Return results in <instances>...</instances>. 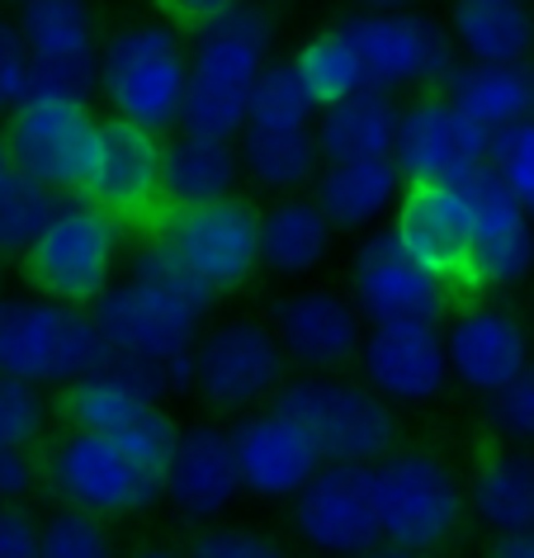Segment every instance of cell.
I'll list each match as a JSON object with an SVG mask.
<instances>
[{"label": "cell", "instance_id": "cell-1", "mask_svg": "<svg viewBox=\"0 0 534 558\" xmlns=\"http://www.w3.org/2000/svg\"><path fill=\"white\" fill-rule=\"evenodd\" d=\"M275 48V20L265 5L242 0L222 20L190 34V81L180 105V133L236 143L246 129V100Z\"/></svg>", "mask_w": 534, "mask_h": 558}, {"label": "cell", "instance_id": "cell-2", "mask_svg": "<svg viewBox=\"0 0 534 558\" xmlns=\"http://www.w3.org/2000/svg\"><path fill=\"white\" fill-rule=\"evenodd\" d=\"M190 81V38L166 20L123 24L100 44L95 90L105 95L109 119L137 123L147 133H166L180 123Z\"/></svg>", "mask_w": 534, "mask_h": 558}, {"label": "cell", "instance_id": "cell-3", "mask_svg": "<svg viewBox=\"0 0 534 558\" xmlns=\"http://www.w3.org/2000/svg\"><path fill=\"white\" fill-rule=\"evenodd\" d=\"M109 345L90 308H66L44 294L0 299V379L29 388H72L109 365Z\"/></svg>", "mask_w": 534, "mask_h": 558}, {"label": "cell", "instance_id": "cell-4", "mask_svg": "<svg viewBox=\"0 0 534 558\" xmlns=\"http://www.w3.org/2000/svg\"><path fill=\"white\" fill-rule=\"evenodd\" d=\"M270 408L307 430L321 464L374 469L402 440L398 408H388L378 393H369L360 379H345V374H299L279 388Z\"/></svg>", "mask_w": 534, "mask_h": 558}, {"label": "cell", "instance_id": "cell-5", "mask_svg": "<svg viewBox=\"0 0 534 558\" xmlns=\"http://www.w3.org/2000/svg\"><path fill=\"white\" fill-rule=\"evenodd\" d=\"M374 511L388 549L435 558L463 530V478L435 450H392L374 464Z\"/></svg>", "mask_w": 534, "mask_h": 558}, {"label": "cell", "instance_id": "cell-6", "mask_svg": "<svg viewBox=\"0 0 534 558\" xmlns=\"http://www.w3.org/2000/svg\"><path fill=\"white\" fill-rule=\"evenodd\" d=\"M119 246L123 222H114L81 194H66L48 228L24 251V270L44 299L66 303V308H95L105 289L114 284Z\"/></svg>", "mask_w": 534, "mask_h": 558}, {"label": "cell", "instance_id": "cell-7", "mask_svg": "<svg viewBox=\"0 0 534 558\" xmlns=\"http://www.w3.org/2000/svg\"><path fill=\"white\" fill-rule=\"evenodd\" d=\"M151 242H161L208 294H232L260 270V208L232 194L218 204L157 208Z\"/></svg>", "mask_w": 534, "mask_h": 558}, {"label": "cell", "instance_id": "cell-8", "mask_svg": "<svg viewBox=\"0 0 534 558\" xmlns=\"http://www.w3.org/2000/svg\"><path fill=\"white\" fill-rule=\"evenodd\" d=\"M284 384L289 360L279 351L270 323H256V317H228V323L199 331L190 351V388L214 412H260L279 398Z\"/></svg>", "mask_w": 534, "mask_h": 558}, {"label": "cell", "instance_id": "cell-9", "mask_svg": "<svg viewBox=\"0 0 534 558\" xmlns=\"http://www.w3.org/2000/svg\"><path fill=\"white\" fill-rule=\"evenodd\" d=\"M44 478L72 511H86L95 521L137 515L157 507L161 478L147 473L119 440L95 436V430H66L52 440L44 459Z\"/></svg>", "mask_w": 534, "mask_h": 558}, {"label": "cell", "instance_id": "cell-10", "mask_svg": "<svg viewBox=\"0 0 534 558\" xmlns=\"http://www.w3.org/2000/svg\"><path fill=\"white\" fill-rule=\"evenodd\" d=\"M15 29L29 52V90L38 100L90 105L100 72V34L90 0H20Z\"/></svg>", "mask_w": 534, "mask_h": 558}, {"label": "cell", "instance_id": "cell-11", "mask_svg": "<svg viewBox=\"0 0 534 558\" xmlns=\"http://www.w3.org/2000/svg\"><path fill=\"white\" fill-rule=\"evenodd\" d=\"M341 34L360 52L369 90L430 95L459 66L449 29L435 15H426V10H406V15H350L341 20Z\"/></svg>", "mask_w": 534, "mask_h": 558}, {"label": "cell", "instance_id": "cell-12", "mask_svg": "<svg viewBox=\"0 0 534 558\" xmlns=\"http://www.w3.org/2000/svg\"><path fill=\"white\" fill-rule=\"evenodd\" d=\"M5 137V161L10 171L38 180L52 194H81L90 175L95 137H100V119L90 114V105L76 100H38L29 95L15 114L0 123Z\"/></svg>", "mask_w": 534, "mask_h": 558}, {"label": "cell", "instance_id": "cell-13", "mask_svg": "<svg viewBox=\"0 0 534 558\" xmlns=\"http://www.w3.org/2000/svg\"><path fill=\"white\" fill-rule=\"evenodd\" d=\"M350 303L364 327H445L449 317V284L406 256L388 228L364 232L350 251Z\"/></svg>", "mask_w": 534, "mask_h": 558}, {"label": "cell", "instance_id": "cell-14", "mask_svg": "<svg viewBox=\"0 0 534 558\" xmlns=\"http://www.w3.org/2000/svg\"><path fill=\"white\" fill-rule=\"evenodd\" d=\"M289 515L293 535L321 558H364L384 544L374 511V469L364 464H321L289 501Z\"/></svg>", "mask_w": 534, "mask_h": 558}, {"label": "cell", "instance_id": "cell-15", "mask_svg": "<svg viewBox=\"0 0 534 558\" xmlns=\"http://www.w3.org/2000/svg\"><path fill=\"white\" fill-rule=\"evenodd\" d=\"M95 327L119 360H143V365H171L194 351L204 331V317L185 303L137 284V279H114L90 308Z\"/></svg>", "mask_w": 534, "mask_h": 558}, {"label": "cell", "instance_id": "cell-16", "mask_svg": "<svg viewBox=\"0 0 534 558\" xmlns=\"http://www.w3.org/2000/svg\"><path fill=\"white\" fill-rule=\"evenodd\" d=\"M487 133L473 129L440 90L402 105L398 143H392V166L406 185H463L483 171Z\"/></svg>", "mask_w": 534, "mask_h": 558}, {"label": "cell", "instance_id": "cell-17", "mask_svg": "<svg viewBox=\"0 0 534 558\" xmlns=\"http://www.w3.org/2000/svg\"><path fill=\"white\" fill-rule=\"evenodd\" d=\"M270 331L284 351L289 369L299 374H341L360 360L364 345V317L355 303L336 289H293V294L275 299Z\"/></svg>", "mask_w": 534, "mask_h": 558}, {"label": "cell", "instance_id": "cell-18", "mask_svg": "<svg viewBox=\"0 0 534 558\" xmlns=\"http://www.w3.org/2000/svg\"><path fill=\"white\" fill-rule=\"evenodd\" d=\"M473 218V251L463 284L469 289H515L534 275V218L511 194L497 185V175L477 171L459 185Z\"/></svg>", "mask_w": 534, "mask_h": 558}, {"label": "cell", "instance_id": "cell-19", "mask_svg": "<svg viewBox=\"0 0 534 558\" xmlns=\"http://www.w3.org/2000/svg\"><path fill=\"white\" fill-rule=\"evenodd\" d=\"M440 337H445L449 379H459L477 398L497 393L520 369L534 365L525 323L501 303H469V308L449 313Z\"/></svg>", "mask_w": 534, "mask_h": 558}, {"label": "cell", "instance_id": "cell-20", "mask_svg": "<svg viewBox=\"0 0 534 558\" xmlns=\"http://www.w3.org/2000/svg\"><path fill=\"white\" fill-rule=\"evenodd\" d=\"M81 199L105 208L114 222L147 218L161 208V137L123 119H100L90 175Z\"/></svg>", "mask_w": 534, "mask_h": 558}, {"label": "cell", "instance_id": "cell-21", "mask_svg": "<svg viewBox=\"0 0 534 558\" xmlns=\"http://www.w3.org/2000/svg\"><path fill=\"white\" fill-rule=\"evenodd\" d=\"M355 365L364 374L360 384L384 398L388 408H426L449 388L440 327H416V323L369 327Z\"/></svg>", "mask_w": 534, "mask_h": 558}, {"label": "cell", "instance_id": "cell-22", "mask_svg": "<svg viewBox=\"0 0 534 558\" xmlns=\"http://www.w3.org/2000/svg\"><path fill=\"white\" fill-rule=\"evenodd\" d=\"M232 454L242 493L260 501H293L307 487V478L321 469V454L307 440V430L289 422L279 408L246 412L232 426Z\"/></svg>", "mask_w": 534, "mask_h": 558}, {"label": "cell", "instance_id": "cell-23", "mask_svg": "<svg viewBox=\"0 0 534 558\" xmlns=\"http://www.w3.org/2000/svg\"><path fill=\"white\" fill-rule=\"evenodd\" d=\"M161 497L185 515L190 525H214L218 515L232 511L242 497L236 478V454H232V430L218 422H190L180 426L175 454L161 473Z\"/></svg>", "mask_w": 534, "mask_h": 558}, {"label": "cell", "instance_id": "cell-24", "mask_svg": "<svg viewBox=\"0 0 534 558\" xmlns=\"http://www.w3.org/2000/svg\"><path fill=\"white\" fill-rule=\"evenodd\" d=\"M388 232L421 270H430L445 284H463L473 251V218L459 185H406Z\"/></svg>", "mask_w": 534, "mask_h": 558}, {"label": "cell", "instance_id": "cell-25", "mask_svg": "<svg viewBox=\"0 0 534 558\" xmlns=\"http://www.w3.org/2000/svg\"><path fill=\"white\" fill-rule=\"evenodd\" d=\"M406 194L402 171L388 161H350V166H321L313 180V204L331 232H378L398 214Z\"/></svg>", "mask_w": 534, "mask_h": 558}, {"label": "cell", "instance_id": "cell-26", "mask_svg": "<svg viewBox=\"0 0 534 558\" xmlns=\"http://www.w3.org/2000/svg\"><path fill=\"white\" fill-rule=\"evenodd\" d=\"M402 105L388 90H360L341 105H327L313 123L321 166H350V161H388L398 143Z\"/></svg>", "mask_w": 534, "mask_h": 558}, {"label": "cell", "instance_id": "cell-27", "mask_svg": "<svg viewBox=\"0 0 534 558\" xmlns=\"http://www.w3.org/2000/svg\"><path fill=\"white\" fill-rule=\"evenodd\" d=\"M463 501L487 535L534 530V450L497 445V450L477 454L469 483H463Z\"/></svg>", "mask_w": 534, "mask_h": 558}, {"label": "cell", "instance_id": "cell-28", "mask_svg": "<svg viewBox=\"0 0 534 558\" xmlns=\"http://www.w3.org/2000/svg\"><path fill=\"white\" fill-rule=\"evenodd\" d=\"M236 185H242L236 143L194 137V133L161 137V208L218 204V199H232Z\"/></svg>", "mask_w": 534, "mask_h": 558}, {"label": "cell", "instance_id": "cell-29", "mask_svg": "<svg viewBox=\"0 0 534 558\" xmlns=\"http://www.w3.org/2000/svg\"><path fill=\"white\" fill-rule=\"evenodd\" d=\"M440 95L473 123V129H483L491 137L497 129L534 119V62H511V66L459 62L440 86Z\"/></svg>", "mask_w": 534, "mask_h": 558}, {"label": "cell", "instance_id": "cell-30", "mask_svg": "<svg viewBox=\"0 0 534 558\" xmlns=\"http://www.w3.org/2000/svg\"><path fill=\"white\" fill-rule=\"evenodd\" d=\"M449 44L473 66H511L534 58V10L491 5V0H454L449 5Z\"/></svg>", "mask_w": 534, "mask_h": 558}, {"label": "cell", "instance_id": "cell-31", "mask_svg": "<svg viewBox=\"0 0 534 558\" xmlns=\"http://www.w3.org/2000/svg\"><path fill=\"white\" fill-rule=\"evenodd\" d=\"M331 222L321 218L313 194H293V199H275L260 214V265L284 279H307L321 270L331 256Z\"/></svg>", "mask_w": 534, "mask_h": 558}, {"label": "cell", "instance_id": "cell-32", "mask_svg": "<svg viewBox=\"0 0 534 558\" xmlns=\"http://www.w3.org/2000/svg\"><path fill=\"white\" fill-rule=\"evenodd\" d=\"M236 161H242V175L251 185L260 194H275V199L307 194L313 180L321 175L313 129H289V133L242 129V137H236Z\"/></svg>", "mask_w": 534, "mask_h": 558}, {"label": "cell", "instance_id": "cell-33", "mask_svg": "<svg viewBox=\"0 0 534 558\" xmlns=\"http://www.w3.org/2000/svg\"><path fill=\"white\" fill-rule=\"evenodd\" d=\"M289 62H293V72L303 76V86L317 100V109L341 105L345 95L369 90L364 66H360V52L350 48V38L341 34V24H336V29L313 34V38H303L299 52H293Z\"/></svg>", "mask_w": 534, "mask_h": 558}, {"label": "cell", "instance_id": "cell-34", "mask_svg": "<svg viewBox=\"0 0 534 558\" xmlns=\"http://www.w3.org/2000/svg\"><path fill=\"white\" fill-rule=\"evenodd\" d=\"M317 100L307 95L303 76L293 72V62H265V72L251 86L246 100V129H265V133H289V129H313L317 123Z\"/></svg>", "mask_w": 534, "mask_h": 558}, {"label": "cell", "instance_id": "cell-35", "mask_svg": "<svg viewBox=\"0 0 534 558\" xmlns=\"http://www.w3.org/2000/svg\"><path fill=\"white\" fill-rule=\"evenodd\" d=\"M58 204L62 194L44 190L29 175H0V256H24L34 246V236L48 228V218L58 214Z\"/></svg>", "mask_w": 534, "mask_h": 558}, {"label": "cell", "instance_id": "cell-36", "mask_svg": "<svg viewBox=\"0 0 534 558\" xmlns=\"http://www.w3.org/2000/svg\"><path fill=\"white\" fill-rule=\"evenodd\" d=\"M483 171L497 175V185L534 218V119H520L487 137Z\"/></svg>", "mask_w": 534, "mask_h": 558}, {"label": "cell", "instance_id": "cell-37", "mask_svg": "<svg viewBox=\"0 0 534 558\" xmlns=\"http://www.w3.org/2000/svg\"><path fill=\"white\" fill-rule=\"evenodd\" d=\"M129 279H137V284H147V289H157V294L175 299V303H185V308H194L199 317H208V308L218 303V294H208L199 279H194V275H190L185 265H180L161 242H151V236L133 251Z\"/></svg>", "mask_w": 534, "mask_h": 558}, {"label": "cell", "instance_id": "cell-38", "mask_svg": "<svg viewBox=\"0 0 534 558\" xmlns=\"http://www.w3.org/2000/svg\"><path fill=\"white\" fill-rule=\"evenodd\" d=\"M483 422L497 440L534 450V365L520 369L506 388L483 398Z\"/></svg>", "mask_w": 534, "mask_h": 558}, {"label": "cell", "instance_id": "cell-39", "mask_svg": "<svg viewBox=\"0 0 534 558\" xmlns=\"http://www.w3.org/2000/svg\"><path fill=\"white\" fill-rule=\"evenodd\" d=\"M44 558H114V539H109L105 521L62 507L44 521Z\"/></svg>", "mask_w": 534, "mask_h": 558}, {"label": "cell", "instance_id": "cell-40", "mask_svg": "<svg viewBox=\"0 0 534 558\" xmlns=\"http://www.w3.org/2000/svg\"><path fill=\"white\" fill-rule=\"evenodd\" d=\"M48 426L44 388L20 379H0V450H29Z\"/></svg>", "mask_w": 534, "mask_h": 558}, {"label": "cell", "instance_id": "cell-41", "mask_svg": "<svg viewBox=\"0 0 534 558\" xmlns=\"http://www.w3.org/2000/svg\"><path fill=\"white\" fill-rule=\"evenodd\" d=\"M109 440H119L123 450H129L137 464H143L147 473H166V464H171V454H175V440H180V422L166 408H151L143 412L137 422L123 430V436H109Z\"/></svg>", "mask_w": 534, "mask_h": 558}, {"label": "cell", "instance_id": "cell-42", "mask_svg": "<svg viewBox=\"0 0 534 558\" xmlns=\"http://www.w3.org/2000/svg\"><path fill=\"white\" fill-rule=\"evenodd\" d=\"M185 558H289L284 544L260 535V530H236V525H204L190 539Z\"/></svg>", "mask_w": 534, "mask_h": 558}, {"label": "cell", "instance_id": "cell-43", "mask_svg": "<svg viewBox=\"0 0 534 558\" xmlns=\"http://www.w3.org/2000/svg\"><path fill=\"white\" fill-rule=\"evenodd\" d=\"M29 52L20 44L15 20L0 15V119L15 114V109L29 100Z\"/></svg>", "mask_w": 534, "mask_h": 558}, {"label": "cell", "instance_id": "cell-44", "mask_svg": "<svg viewBox=\"0 0 534 558\" xmlns=\"http://www.w3.org/2000/svg\"><path fill=\"white\" fill-rule=\"evenodd\" d=\"M0 558H44V521L24 501H0Z\"/></svg>", "mask_w": 534, "mask_h": 558}, {"label": "cell", "instance_id": "cell-45", "mask_svg": "<svg viewBox=\"0 0 534 558\" xmlns=\"http://www.w3.org/2000/svg\"><path fill=\"white\" fill-rule=\"evenodd\" d=\"M157 5H161V15L171 20V29H180V34H199L204 24L222 20L228 10L242 5V0H157Z\"/></svg>", "mask_w": 534, "mask_h": 558}, {"label": "cell", "instance_id": "cell-46", "mask_svg": "<svg viewBox=\"0 0 534 558\" xmlns=\"http://www.w3.org/2000/svg\"><path fill=\"white\" fill-rule=\"evenodd\" d=\"M38 459L29 450H0V501H24L38 487Z\"/></svg>", "mask_w": 534, "mask_h": 558}, {"label": "cell", "instance_id": "cell-47", "mask_svg": "<svg viewBox=\"0 0 534 558\" xmlns=\"http://www.w3.org/2000/svg\"><path fill=\"white\" fill-rule=\"evenodd\" d=\"M483 558H534V530H515V535H491Z\"/></svg>", "mask_w": 534, "mask_h": 558}, {"label": "cell", "instance_id": "cell-48", "mask_svg": "<svg viewBox=\"0 0 534 558\" xmlns=\"http://www.w3.org/2000/svg\"><path fill=\"white\" fill-rule=\"evenodd\" d=\"M360 15H406V10H421V0H355Z\"/></svg>", "mask_w": 534, "mask_h": 558}, {"label": "cell", "instance_id": "cell-49", "mask_svg": "<svg viewBox=\"0 0 534 558\" xmlns=\"http://www.w3.org/2000/svg\"><path fill=\"white\" fill-rule=\"evenodd\" d=\"M129 558H185V554L171 549V544H143V549L129 554Z\"/></svg>", "mask_w": 534, "mask_h": 558}, {"label": "cell", "instance_id": "cell-50", "mask_svg": "<svg viewBox=\"0 0 534 558\" xmlns=\"http://www.w3.org/2000/svg\"><path fill=\"white\" fill-rule=\"evenodd\" d=\"M364 558H426V554H402V549H388V544H378V549L364 554Z\"/></svg>", "mask_w": 534, "mask_h": 558}, {"label": "cell", "instance_id": "cell-51", "mask_svg": "<svg viewBox=\"0 0 534 558\" xmlns=\"http://www.w3.org/2000/svg\"><path fill=\"white\" fill-rule=\"evenodd\" d=\"M10 171V161H5V137H0V175Z\"/></svg>", "mask_w": 534, "mask_h": 558}, {"label": "cell", "instance_id": "cell-52", "mask_svg": "<svg viewBox=\"0 0 534 558\" xmlns=\"http://www.w3.org/2000/svg\"><path fill=\"white\" fill-rule=\"evenodd\" d=\"M491 5H530V0H491Z\"/></svg>", "mask_w": 534, "mask_h": 558}, {"label": "cell", "instance_id": "cell-53", "mask_svg": "<svg viewBox=\"0 0 534 558\" xmlns=\"http://www.w3.org/2000/svg\"><path fill=\"white\" fill-rule=\"evenodd\" d=\"M251 5H265V0H251Z\"/></svg>", "mask_w": 534, "mask_h": 558}]
</instances>
